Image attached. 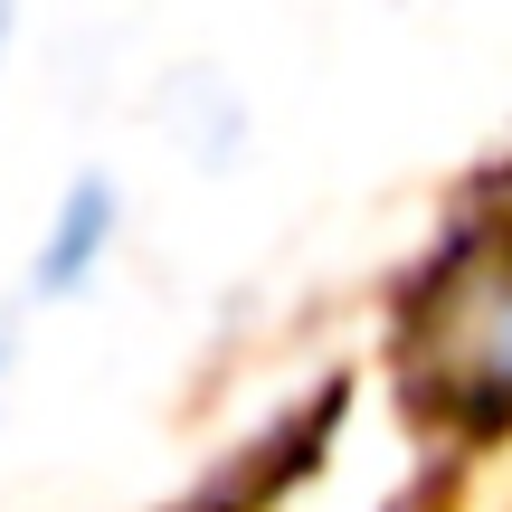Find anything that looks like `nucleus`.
<instances>
[{
    "label": "nucleus",
    "instance_id": "nucleus-1",
    "mask_svg": "<svg viewBox=\"0 0 512 512\" xmlns=\"http://www.w3.org/2000/svg\"><path fill=\"white\" fill-rule=\"evenodd\" d=\"M408 370L427 399L465 408V418H503L512 408V256L456 266L427 294L418 332H408Z\"/></svg>",
    "mask_w": 512,
    "mask_h": 512
},
{
    "label": "nucleus",
    "instance_id": "nucleus-2",
    "mask_svg": "<svg viewBox=\"0 0 512 512\" xmlns=\"http://www.w3.org/2000/svg\"><path fill=\"white\" fill-rule=\"evenodd\" d=\"M105 247V190H76L67 200V219H57V247H48V285H76V266H86V256Z\"/></svg>",
    "mask_w": 512,
    "mask_h": 512
},
{
    "label": "nucleus",
    "instance_id": "nucleus-3",
    "mask_svg": "<svg viewBox=\"0 0 512 512\" xmlns=\"http://www.w3.org/2000/svg\"><path fill=\"white\" fill-rule=\"evenodd\" d=\"M0 19H10V10H0Z\"/></svg>",
    "mask_w": 512,
    "mask_h": 512
}]
</instances>
